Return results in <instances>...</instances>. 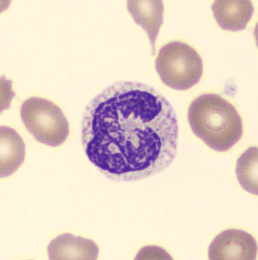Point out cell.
<instances>
[{"label":"cell","instance_id":"6da1fadb","mask_svg":"<svg viewBox=\"0 0 258 260\" xmlns=\"http://www.w3.org/2000/svg\"><path fill=\"white\" fill-rule=\"evenodd\" d=\"M173 106L156 89L120 82L93 98L84 112L82 141L88 158L113 180H139L168 168L177 153Z\"/></svg>","mask_w":258,"mask_h":260},{"label":"cell","instance_id":"7a4b0ae2","mask_svg":"<svg viewBox=\"0 0 258 260\" xmlns=\"http://www.w3.org/2000/svg\"><path fill=\"white\" fill-rule=\"evenodd\" d=\"M188 118L196 136L215 151H228L242 137L240 115L218 94H205L196 98L190 104Z\"/></svg>","mask_w":258,"mask_h":260},{"label":"cell","instance_id":"3957f363","mask_svg":"<svg viewBox=\"0 0 258 260\" xmlns=\"http://www.w3.org/2000/svg\"><path fill=\"white\" fill-rule=\"evenodd\" d=\"M155 68L162 81L175 90H187L200 81L204 64L198 52L182 42L163 46Z\"/></svg>","mask_w":258,"mask_h":260},{"label":"cell","instance_id":"277c9868","mask_svg":"<svg viewBox=\"0 0 258 260\" xmlns=\"http://www.w3.org/2000/svg\"><path fill=\"white\" fill-rule=\"evenodd\" d=\"M22 121L36 141L56 147L66 141L69 122L63 111L50 101L31 97L21 107Z\"/></svg>","mask_w":258,"mask_h":260},{"label":"cell","instance_id":"5b68a950","mask_svg":"<svg viewBox=\"0 0 258 260\" xmlns=\"http://www.w3.org/2000/svg\"><path fill=\"white\" fill-rule=\"evenodd\" d=\"M257 246L253 236L244 231L228 230L212 241L210 259H255Z\"/></svg>","mask_w":258,"mask_h":260},{"label":"cell","instance_id":"8992f818","mask_svg":"<svg viewBox=\"0 0 258 260\" xmlns=\"http://www.w3.org/2000/svg\"><path fill=\"white\" fill-rule=\"evenodd\" d=\"M98 252L96 243L70 234L58 236L48 246L50 259H96Z\"/></svg>","mask_w":258,"mask_h":260},{"label":"cell","instance_id":"52a82bcc","mask_svg":"<svg viewBox=\"0 0 258 260\" xmlns=\"http://www.w3.org/2000/svg\"><path fill=\"white\" fill-rule=\"evenodd\" d=\"M211 9L219 27L230 31L244 30L254 12L250 1H215Z\"/></svg>","mask_w":258,"mask_h":260},{"label":"cell","instance_id":"ba28073f","mask_svg":"<svg viewBox=\"0 0 258 260\" xmlns=\"http://www.w3.org/2000/svg\"><path fill=\"white\" fill-rule=\"evenodd\" d=\"M127 9L137 24L147 32L153 54H155V43L164 21V3L162 1H128Z\"/></svg>","mask_w":258,"mask_h":260},{"label":"cell","instance_id":"9c48e42d","mask_svg":"<svg viewBox=\"0 0 258 260\" xmlns=\"http://www.w3.org/2000/svg\"><path fill=\"white\" fill-rule=\"evenodd\" d=\"M25 146L21 136L14 129L0 128V177L13 175L25 160Z\"/></svg>","mask_w":258,"mask_h":260},{"label":"cell","instance_id":"30bf717a","mask_svg":"<svg viewBox=\"0 0 258 260\" xmlns=\"http://www.w3.org/2000/svg\"><path fill=\"white\" fill-rule=\"evenodd\" d=\"M257 148L250 147L238 160L236 173L239 184L246 191L257 195Z\"/></svg>","mask_w":258,"mask_h":260}]
</instances>
